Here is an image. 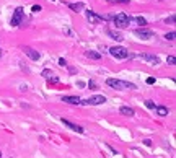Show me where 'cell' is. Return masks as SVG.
I'll return each mask as SVG.
<instances>
[{
  "label": "cell",
  "mask_w": 176,
  "mask_h": 158,
  "mask_svg": "<svg viewBox=\"0 0 176 158\" xmlns=\"http://www.w3.org/2000/svg\"><path fill=\"white\" fill-rule=\"evenodd\" d=\"M43 77L46 78L47 82H51V83H57V82H59V78H57V77H52V72H51L49 69L43 70Z\"/></svg>",
  "instance_id": "8fae6325"
},
{
  "label": "cell",
  "mask_w": 176,
  "mask_h": 158,
  "mask_svg": "<svg viewBox=\"0 0 176 158\" xmlns=\"http://www.w3.org/2000/svg\"><path fill=\"white\" fill-rule=\"evenodd\" d=\"M85 55H87L88 59H93V60H100V59H101V54L96 52V51H87V52H85Z\"/></svg>",
  "instance_id": "9a60e30c"
},
{
  "label": "cell",
  "mask_w": 176,
  "mask_h": 158,
  "mask_svg": "<svg viewBox=\"0 0 176 158\" xmlns=\"http://www.w3.org/2000/svg\"><path fill=\"white\" fill-rule=\"evenodd\" d=\"M85 15H87V20L90 21V23H93V25H98V23H101V21H104L103 16L96 15L95 12H92V10H87V12H85Z\"/></svg>",
  "instance_id": "52a82bcc"
},
{
  "label": "cell",
  "mask_w": 176,
  "mask_h": 158,
  "mask_svg": "<svg viewBox=\"0 0 176 158\" xmlns=\"http://www.w3.org/2000/svg\"><path fill=\"white\" fill-rule=\"evenodd\" d=\"M0 158H2V153H0Z\"/></svg>",
  "instance_id": "4316f807"
},
{
  "label": "cell",
  "mask_w": 176,
  "mask_h": 158,
  "mask_svg": "<svg viewBox=\"0 0 176 158\" xmlns=\"http://www.w3.org/2000/svg\"><path fill=\"white\" fill-rule=\"evenodd\" d=\"M140 59H144L145 62H149L150 65H157V64H160V59L157 57V55H152V54H142L139 55Z\"/></svg>",
  "instance_id": "30bf717a"
},
{
  "label": "cell",
  "mask_w": 176,
  "mask_h": 158,
  "mask_svg": "<svg viewBox=\"0 0 176 158\" xmlns=\"http://www.w3.org/2000/svg\"><path fill=\"white\" fill-rule=\"evenodd\" d=\"M144 144H145L147 147H150V145H152V140H149V139H147V140H144Z\"/></svg>",
  "instance_id": "484cf974"
},
{
  "label": "cell",
  "mask_w": 176,
  "mask_h": 158,
  "mask_svg": "<svg viewBox=\"0 0 176 158\" xmlns=\"http://www.w3.org/2000/svg\"><path fill=\"white\" fill-rule=\"evenodd\" d=\"M69 8L72 10V12H77V13H80V12H83V8H85V3H82V2H78V3H69Z\"/></svg>",
  "instance_id": "4fadbf2b"
},
{
  "label": "cell",
  "mask_w": 176,
  "mask_h": 158,
  "mask_svg": "<svg viewBox=\"0 0 176 158\" xmlns=\"http://www.w3.org/2000/svg\"><path fill=\"white\" fill-rule=\"evenodd\" d=\"M109 54L113 55L114 59H119V60H124L129 57V51L122 46H113L109 47Z\"/></svg>",
  "instance_id": "3957f363"
},
{
  "label": "cell",
  "mask_w": 176,
  "mask_h": 158,
  "mask_svg": "<svg viewBox=\"0 0 176 158\" xmlns=\"http://www.w3.org/2000/svg\"><path fill=\"white\" fill-rule=\"evenodd\" d=\"M106 85L114 88V90H135L137 87L130 82H124V80H117V78H108Z\"/></svg>",
  "instance_id": "6da1fadb"
},
{
  "label": "cell",
  "mask_w": 176,
  "mask_h": 158,
  "mask_svg": "<svg viewBox=\"0 0 176 158\" xmlns=\"http://www.w3.org/2000/svg\"><path fill=\"white\" fill-rule=\"evenodd\" d=\"M59 65H62V67H67L69 64H67V60H65V59H59Z\"/></svg>",
  "instance_id": "603a6c76"
},
{
  "label": "cell",
  "mask_w": 176,
  "mask_h": 158,
  "mask_svg": "<svg viewBox=\"0 0 176 158\" xmlns=\"http://www.w3.org/2000/svg\"><path fill=\"white\" fill-rule=\"evenodd\" d=\"M108 36H111V39H114V41H122V34H119L117 31H113V30H109L108 31Z\"/></svg>",
  "instance_id": "e0dca14e"
},
{
  "label": "cell",
  "mask_w": 176,
  "mask_h": 158,
  "mask_svg": "<svg viewBox=\"0 0 176 158\" xmlns=\"http://www.w3.org/2000/svg\"><path fill=\"white\" fill-rule=\"evenodd\" d=\"M23 51H25V54H26L31 60H39V57H41V54H39L36 49L30 47V46H25V47H23Z\"/></svg>",
  "instance_id": "ba28073f"
},
{
  "label": "cell",
  "mask_w": 176,
  "mask_h": 158,
  "mask_svg": "<svg viewBox=\"0 0 176 158\" xmlns=\"http://www.w3.org/2000/svg\"><path fill=\"white\" fill-rule=\"evenodd\" d=\"M134 34L137 36V38H140V39H144V41H147V39H152L153 36V31L152 30H149V28H145V26H142V28H137V30L134 31Z\"/></svg>",
  "instance_id": "8992f818"
},
{
  "label": "cell",
  "mask_w": 176,
  "mask_h": 158,
  "mask_svg": "<svg viewBox=\"0 0 176 158\" xmlns=\"http://www.w3.org/2000/svg\"><path fill=\"white\" fill-rule=\"evenodd\" d=\"M62 124H64L65 127H69L70 131H73V132H78V134H83V132H85V131H83V127L77 126V124H73V122L67 121V119H62Z\"/></svg>",
  "instance_id": "9c48e42d"
},
{
  "label": "cell",
  "mask_w": 176,
  "mask_h": 158,
  "mask_svg": "<svg viewBox=\"0 0 176 158\" xmlns=\"http://www.w3.org/2000/svg\"><path fill=\"white\" fill-rule=\"evenodd\" d=\"M119 112H121L122 116H127V117H132L134 116V109L129 108V106H122V108L119 109Z\"/></svg>",
  "instance_id": "5bb4252c"
},
{
  "label": "cell",
  "mask_w": 176,
  "mask_h": 158,
  "mask_svg": "<svg viewBox=\"0 0 176 158\" xmlns=\"http://www.w3.org/2000/svg\"><path fill=\"white\" fill-rule=\"evenodd\" d=\"M33 12H35V13H38V12H41V5H33Z\"/></svg>",
  "instance_id": "44dd1931"
},
{
  "label": "cell",
  "mask_w": 176,
  "mask_h": 158,
  "mask_svg": "<svg viewBox=\"0 0 176 158\" xmlns=\"http://www.w3.org/2000/svg\"><path fill=\"white\" fill-rule=\"evenodd\" d=\"M166 62H168L170 65H174V57H173V55H170V57L166 59Z\"/></svg>",
  "instance_id": "7402d4cb"
},
{
  "label": "cell",
  "mask_w": 176,
  "mask_h": 158,
  "mask_svg": "<svg viewBox=\"0 0 176 158\" xmlns=\"http://www.w3.org/2000/svg\"><path fill=\"white\" fill-rule=\"evenodd\" d=\"M23 18H25V10L21 7H16L15 12H13L12 20H10V25L12 26H20L21 23H23Z\"/></svg>",
  "instance_id": "5b68a950"
},
{
  "label": "cell",
  "mask_w": 176,
  "mask_h": 158,
  "mask_svg": "<svg viewBox=\"0 0 176 158\" xmlns=\"http://www.w3.org/2000/svg\"><path fill=\"white\" fill-rule=\"evenodd\" d=\"M165 21H166V23H174V16H170V18H166Z\"/></svg>",
  "instance_id": "d4e9b609"
},
{
  "label": "cell",
  "mask_w": 176,
  "mask_h": 158,
  "mask_svg": "<svg viewBox=\"0 0 176 158\" xmlns=\"http://www.w3.org/2000/svg\"><path fill=\"white\" fill-rule=\"evenodd\" d=\"M155 111H157V114H158V116H162V117L168 116V112H170V109H168V108H165V106H155Z\"/></svg>",
  "instance_id": "2e32d148"
},
{
  "label": "cell",
  "mask_w": 176,
  "mask_h": 158,
  "mask_svg": "<svg viewBox=\"0 0 176 158\" xmlns=\"http://www.w3.org/2000/svg\"><path fill=\"white\" fill-rule=\"evenodd\" d=\"M145 106H147L149 109H155V103H153L152 99H147V101H145Z\"/></svg>",
  "instance_id": "ffe728a7"
},
{
  "label": "cell",
  "mask_w": 176,
  "mask_h": 158,
  "mask_svg": "<svg viewBox=\"0 0 176 158\" xmlns=\"http://www.w3.org/2000/svg\"><path fill=\"white\" fill-rule=\"evenodd\" d=\"M103 103H106V96H103V95H93V96L80 101V104H85V106H100Z\"/></svg>",
  "instance_id": "277c9868"
},
{
  "label": "cell",
  "mask_w": 176,
  "mask_h": 158,
  "mask_svg": "<svg viewBox=\"0 0 176 158\" xmlns=\"http://www.w3.org/2000/svg\"><path fill=\"white\" fill-rule=\"evenodd\" d=\"M147 83H149V85H153V83H155V78H153V77L147 78Z\"/></svg>",
  "instance_id": "cb8c5ba5"
},
{
  "label": "cell",
  "mask_w": 176,
  "mask_h": 158,
  "mask_svg": "<svg viewBox=\"0 0 176 158\" xmlns=\"http://www.w3.org/2000/svg\"><path fill=\"white\" fill-rule=\"evenodd\" d=\"M130 21H135V23H139L140 26H145V25H147V20L142 18V16H135V18H130Z\"/></svg>",
  "instance_id": "ac0fdd59"
},
{
  "label": "cell",
  "mask_w": 176,
  "mask_h": 158,
  "mask_svg": "<svg viewBox=\"0 0 176 158\" xmlns=\"http://www.w3.org/2000/svg\"><path fill=\"white\" fill-rule=\"evenodd\" d=\"M113 23H114V26L119 28V30H124V28H127L130 25V16L121 12L116 16H113Z\"/></svg>",
  "instance_id": "7a4b0ae2"
},
{
  "label": "cell",
  "mask_w": 176,
  "mask_h": 158,
  "mask_svg": "<svg viewBox=\"0 0 176 158\" xmlns=\"http://www.w3.org/2000/svg\"><path fill=\"white\" fill-rule=\"evenodd\" d=\"M174 31H170V33H166V34H165V39H166V41H174Z\"/></svg>",
  "instance_id": "d6986e66"
},
{
  "label": "cell",
  "mask_w": 176,
  "mask_h": 158,
  "mask_svg": "<svg viewBox=\"0 0 176 158\" xmlns=\"http://www.w3.org/2000/svg\"><path fill=\"white\" fill-rule=\"evenodd\" d=\"M62 101L64 103H69V104H80V98L78 96H62Z\"/></svg>",
  "instance_id": "7c38bea8"
}]
</instances>
